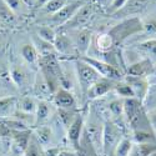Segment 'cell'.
<instances>
[{"mask_svg": "<svg viewBox=\"0 0 156 156\" xmlns=\"http://www.w3.org/2000/svg\"><path fill=\"white\" fill-rule=\"evenodd\" d=\"M79 112L80 109H56L55 118L65 130H68Z\"/></svg>", "mask_w": 156, "mask_h": 156, "instance_id": "obj_31", "label": "cell"}, {"mask_svg": "<svg viewBox=\"0 0 156 156\" xmlns=\"http://www.w3.org/2000/svg\"><path fill=\"white\" fill-rule=\"evenodd\" d=\"M156 6V0H127V3L124 5L122 9H120L114 15L109 16L111 19H126L133 16H142L150 11L152 8Z\"/></svg>", "mask_w": 156, "mask_h": 156, "instance_id": "obj_9", "label": "cell"}, {"mask_svg": "<svg viewBox=\"0 0 156 156\" xmlns=\"http://www.w3.org/2000/svg\"><path fill=\"white\" fill-rule=\"evenodd\" d=\"M131 140L134 144H156V134L154 131H133Z\"/></svg>", "mask_w": 156, "mask_h": 156, "instance_id": "obj_34", "label": "cell"}, {"mask_svg": "<svg viewBox=\"0 0 156 156\" xmlns=\"http://www.w3.org/2000/svg\"><path fill=\"white\" fill-rule=\"evenodd\" d=\"M39 71L43 74L53 94L61 86V64L58 55L39 58Z\"/></svg>", "mask_w": 156, "mask_h": 156, "instance_id": "obj_4", "label": "cell"}, {"mask_svg": "<svg viewBox=\"0 0 156 156\" xmlns=\"http://www.w3.org/2000/svg\"><path fill=\"white\" fill-rule=\"evenodd\" d=\"M28 2V4L33 8V10H34V6H35V4H36V0H27Z\"/></svg>", "mask_w": 156, "mask_h": 156, "instance_id": "obj_48", "label": "cell"}, {"mask_svg": "<svg viewBox=\"0 0 156 156\" xmlns=\"http://www.w3.org/2000/svg\"><path fill=\"white\" fill-rule=\"evenodd\" d=\"M33 136L36 139V141L40 144V146L43 149L50 147L54 145L55 142V133L54 129L50 124H45V125H40L33 129Z\"/></svg>", "mask_w": 156, "mask_h": 156, "instance_id": "obj_22", "label": "cell"}, {"mask_svg": "<svg viewBox=\"0 0 156 156\" xmlns=\"http://www.w3.org/2000/svg\"><path fill=\"white\" fill-rule=\"evenodd\" d=\"M147 118H149V121H150V125L154 130V133L156 134V109L147 111Z\"/></svg>", "mask_w": 156, "mask_h": 156, "instance_id": "obj_44", "label": "cell"}, {"mask_svg": "<svg viewBox=\"0 0 156 156\" xmlns=\"http://www.w3.org/2000/svg\"><path fill=\"white\" fill-rule=\"evenodd\" d=\"M58 156H77V154L74 149H61Z\"/></svg>", "mask_w": 156, "mask_h": 156, "instance_id": "obj_45", "label": "cell"}, {"mask_svg": "<svg viewBox=\"0 0 156 156\" xmlns=\"http://www.w3.org/2000/svg\"><path fill=\"white\" fill-rule=\"evenodd\" d=\"M114 94L116 96H119L121 99H127V98H134V93L131 87L129 86V84L122 79L120 81H118V84H116L115 89H114Z\"/></svg>", "mask_w": 156, "mask_h": 156, "instance_id": "obj_37", "label": "cell"}, {"mask_svg": "<svg viewBox=\"0 0 156 156\" xmlns=\"http://www.w3.org/2000/svg\"><path fill=\"white\" fill-rule=\"evenodd\" d=\"M127 46H133L141 59H147L152 62H156V37L144 39Z\"/></svg>", "mask_w": 156, "mask_h": 156, "instance_id": "obj_23", "label": "cell"}, {"mask_svg": "<svg viewBox=\"0 0 156 156\" xmlns=\"http://www.w3.org/2000/svg\"><path fill=\"white\" fill-rule=\"evenodd\" d=\"M84 116H85V114H83L80 111L79 114H77L76 118H75V120L73 121V124L66 130V140L69 142V145L71 146V149H74L75 151L77 150V147H79L80 139L83 136V131H84Z\"/></svg>", "mask_w": 156, "mask_h": 156, "instance_id": "obj_16", "label": "cell"}, {"mask_svg": "<svg viewBox=\"0 0 156 156\" xmlns=\"http://www.w3.org/2000/svg\"><path fill=\"white\" fill-rule=\"evenodd\" d=\"M51 102L56 109H79L75 94L64 87H59L53 94Z\"/></svg>", "mask_w": 156, "mask_h": 156, "instance_id": "obj_15", "label": "cell"}, {"mask_svg": "<svg viewBox=\"0 0 156 156\" xmlns=\"http://www.w3.org/2000/svg\"><path fill=\"white\" fill-rule=\"evenodd\" d=\"M98 10H100L93 0H87V2L75 12V15L65 24L61 28L56 29L58 31H69L74 29H83L89 28V25L96 19Z\"/></svg>", "mask_w": 156, "mask_h": 156, "instance_id": "obj_5", "label": "cell"}, {"mask_svg": "<svg viewBox=\"0 0 156 156\" xmlns=\"http://www.w3.org/2000/svg\"><path fill=\"white\" fill-rule=\"evenodd\" d=\"M86 2L87 0H71V2H69L62 9H60L58 12H55V14L50 15V16H45V18H39L35 20V23L43 24V25H49V27L59 29L62 25L66 24L75 15V12Z\"/></svg>", "mask_w": 156, "mask_h": 156, "instance_id": "obj_7", "label": "cell"}, {"mask_svg": "<svg viewBox=\"0 0 156 156\" xmlns=\"http://www.w3.org/2000/svg\"><path fill=\"white\" fill-rule=\"evenodd\" d=\"M81 60H84L85 62H87L90 66H93L99 74L101 77H106V79H111V80H115V81H120L124 79L125 74L118 69L112 66V65L102 61V60H99V59H95V58H91V56H80Z\"/></svg>", "mask_w": 156, "mask_h": 156, "instance_id": "obj_11", "label": "cell"}, {"mask_svg": "<svg viewBox=\"0 0 156 156\" xmlns=\"http://www.w3.org/2000/svg\"><path fill=\"white\" fill-rule=\"evenodd\" d=\"M61 150L60 146H50V147H46V149H43V156H58L59 151Z\"/></svg>", "mask_w": 156, "mask_h": 156, "instance_id": "obj_42", "label": "cell"}, {"mask_svg": "<svg viewBox=\"0 0 156 156\" xmlns=\"http://www.w3.org/2000/svg\"><path fill=\"white\" fill-rule=\"evenodd\" d=\"M116 84H118V81H115V80L106 79V77H100V79L90 87V90L86 94V99L89 101H94V100L105 98L106 95L114 93Z\"/></svg>", "mask_w": 156, "mask_h": 156, "instance_id": "obj_14", "label": "cell"}, {"mask_svg": "<svg viewBox=\"0 0 156 156\" xmlns=\"http://www.w3.org/2000/svg\"><path fill=\"white\" fill-rule=\"evenodd\" d=\"M39 37H41L43 40L49 41L53 44L55 40V36L58 34V30L53 27H49V25H43V24H36L34 27V31Z\"/></svg>", "mask_w": 156, "mask_h": 156, "instance_id": "obj_33", "label": "cell"}, {"mask_svg": "<svg viewBox=\"0 0 156 156\" xmlns=\"http://www.w3.org/2000/svg\"><path fill=\"white\" fill-rule=\"evenodd\" d=\"M4 3L21 19L31 16L34 14L33 8L28 4L27 0H4Z\"/></svg>", "mask_w": 156, "mask_h": 156, "instance_id": "obj_28", "label": "cell"}, {"mask_svg": "<svg viewBox=\"0 0 156 156\" xmlns=\"http://www.w3.org/2000/svg\"><path fill=\"white\" fill-rule=\"evenodd\" d=\"M124 80L129 84L130 87H131L133 93H134V98H136L144 102V100L146 99V96L150 91V84H149L146 77H135V76L125 75Z\"/></svg>", "mask_w": 156, "mask_h": 156, "instance_id": "obj_21", "label": "cell"}, {"mask_svg": "<svg viewBox=\"0 0 156 156\" xmlns=\"http://www.w3.org/2000/svg\"><path fill=\"white\" fill-rule=\"evenodd\" d=\"M9 73L12 83L15 84L20 95L30 94V90L36 75V70L30 68L21 58H14L11 54L9 56Z\"/></svg>", "mask_w": 156, "mask_h": 156, "instance_id": "obj_1", "label": "cell"}, {"mask_svg": "<svg viewBox=\"0 0 156 156\" xmlns=\"http://www.w3.org/2000/svg\"><path fill=\"white\" fill-rule=\"evenodd\" d=\"M133 140L129 136H124L121 139V141L119 142V145L116 146V150L114 152V156H129L130 151L133 147Z\"/></svg>", "mask_w": 156, "mask_h": 156, "instance_id": "obj_36", "label": "cell"}, {"mask_svg": "<svg viewBox=\"0 0 156 156\" xmlns=\"http://www.w3.org/2000/svg\"><path fill=\"white\" fill-rule=\"evenodd\" d=\"M20 93L12 83L9 73V61L5 66L0 68V99L8 96H19Z\"/></svg>", "mask_w": 156, "mask_h": 156, "instance_id": "obj_19", "label": "cell"}, {"mask_svg": "<svg viewBox=\"0 0 156 156\" xmlns=\"http://www.w3.org/2000/svg\"><path fill=\"white\" fill-rule=\"evenodd\" d=\"M93 2L96 4V6H98L102 12H106V10L110 8V5L112 4L114 0H93Z\"/></svg>", "mask_w": 156, "mask_h": 156, "instance_id": "obj_41", "label": "cell"}, {"mask_svg": "<svg viewBox=\"0 0 156 156\" xmlns=\"http://www.w3.org/2000/svg\"><path fill=\"white\" fill-rule=\"evenodd\" d=\"M56 112V108L53 105L51 101L46 100H39L37 101V106L35 111V126H40L49 124L50 120L53 119V116Z\"/></svg>", "mask_w": 156, "mask_h": 156, "instance_id": "obj_18", "label": "cell"}, {"mask_svg": "<svg viewBox=\"0 0 156 156\" xmlns=\"http://www.w3.org/2000/svg\"><path fill=\"white\" fill-rule=\"evenodd\" d=\"M124 127L110 119H105L102 131V150L101 156H114L116 146L124 137Z\"/></svg>", "mask_w": 156, "mask_h": 156, "instance_id": "obj_8", "label": "cell"}, {"mask_svg": "<svg viewBox=\"0 0 156 156\" xmlns=\"http://www.w3.org/2000/svg\"><path fill=\"white\" fill-rule=\"evenodd\" d=\"M71 0H49L46 4H44L40 9H37L36 11V19L39 18H45V16H50L58 12L60 9H62Z\"/></svg>", "mask_w": 156, "mask_h": 156, "instance_id": "obj_27", "label": "cell"}, {"mask_svg": "<svg viewBox=\"0 0 156 156\" xmlns=\"http://www.w3.org/2000/svg\"><path fill=\"white\" fill-rule=\"evenodd\" d=\"M23 19L19 18L14 11H12L4 0H0V29L4 30H14L21 25Z\"/></svg>", "mask_w": 156, "mask_h": 156, "instance_id": "obj_17", "label": "cell"}, {"mask_svg": "<svg viewBox=\"0 0 156 156\" xmlns=\"http://www.w3.org/2000/svg\"><path fill=\"white\" fill-rule=\"evenodd\" d=\"M49 2V0H36V4H35V6H34V11H36L37 9H40L44 4H46Z\"/></svg>", "mask_w": 156, "mask_h": 156, "instance_id": "obj_46", "label": "cell"}, {"mask_svg": "<svg viewBox=\"0 0 156 156\" xmlns=\"http://www.w3.org/2000/svg\"><path fill=\"white\" fill-rule=\"evenodd\" d=\"M30 94L36 98L37 100H46V101H51V98H53V91L50 90L45 77L43 76V74L40 71H36L35 79L30 90Z\"/></svg>", "mask_w": 156, "mask_h": 156, "instance_id": "obj_20", "label": "cell"}, {"mask_svg": "<svg viewBox=\"0 0 156 156\" xmlns=\"http://www.w3.org/2000/svg\"><path fill=\"white\" fill-rule=\"evenodd\" d=\"M19 55L30 68H33L34 70L37 71V69H39V58L40 56H39L37 51H36V49H35V46L33 45L31 41L21 44L20 50H19Z\"/></svg>", "mask_w": 156, "mask_h": 156, "instance_id": "obj_25", "label": "cell"}, {"mask_svg": "<svg viewBox=\"0 0 156 156\" xmlns=\"http://www.w3.org/2000/svg\"><path fill=\"white\" fill-rule=\"evenodd\" d=\"M73 62H74L77 85H79V90H80V96L86 98V94L90 90V87H91L101 76L93 66H90L87 62H85L80 58L73 59Z\"/></svg>", "mask_w": 156, "mask_h": 156, "instance_id": "obj_6", "label": "cell"}, {"mask_svg": "<svg viewBox=\"0 0 156 156\" xmlns=\"http://www.w3.org/2000/svg\"><path fill=\"white\" fill-rule=\"evenodd\" d=\"M156 151V144H133L129 156H150Z\"/></svg>", "mask_w": 156, "mask_h": 156, "instance_id": "obj_35", "label": "cell"}, {"mask_svg": "<svg viewBox=\"0 0 156 156\" xmlns=\"http://www.w3.org/2000/svg\"><path fill=\"white\" fill-rule=\"evenodd\" d=\"M154 62L147 59H141L131 65H129L125 69V75L135 76V77H147Z\"/></svg>", "mask_w": 156, "mask_h": 156, "instance_id": "obj_26", "label": "cell"}, {"mask_svg": "<svg viewBox=\"0 0 156 156\" xmlns=\"http://www.w3.org/2000/svg\"><path fill=\"white\" fill-rule=\"evenodd\" d=\"M23 156H43V147L40 146V144L36 141V139L33 135H31L30 144Z\"/></svg>", "mask_w": 156, "mask_h": 156, "instance_id": "obj_38", "label": "cell"}, {"mask_svg": "<svg viewBox=\"0 0 156 156\" xmlns=\"http://www.w3.org/2000/svg\"><path fill=\"white\" fill-rule=\"evenodd\" d=\"M30 41L33 43V45L35 46L36 51L39 56H46V55H56V51H55V48L54 45L49 43V41H45L43 40L41 37H39L35 33H31L30 35Z\"/></svg>", "mask_w": 156, "mask_h": 156, "instance_id": "obj_29", "label": "cell"}, {"mask_svg": "<svg viewBox=\"0 0 156 156\" xmlns=\"http://www.w3.org/2000/svg\"><path fill=\"white\" fill-rule=\"evenodd\" d=\"M149 84H150V87L151 86H156V62H154L152 68H151V71L149 74V76L146 77Z\"/></svg>", "mask_w": 156, "mask_h": 156, "instance_id": "obj_43", "label": "cell"}, {"mask_svg": "<svg viewBox=\"0 0 156 156\" xmlns=\"http://www.w3.org/2000/svg\"><path fill=\"white\" fill-rule=\"evenodd\" d=\"M151 87H152V86H151Z\"/></svg>", "mask_w": 156, "mask_h": 156, "instance_id": "obj_50", "label": "cell"}, {"mask_svg": "<svg viewBox=\"0 0 156 156\" xmlns=\"http://www.w3.org/2000/svg\"><path fill=\"white\" fill-rule=\"evenodd\" d=\"M104 124H105V119H104L102 114L91 102V105L87 108L85 116H84V133L91 140L93 145L95 146L100 156H101V150H102Z\"/></svg>", "mask_w": 156, "mask_h": 156, "instance_id": "obj_3", "label": "cell"}, {"mask_svg": "<svg viewBox=\"0 0 156 156\" xmlns=\"http://www.w3.org/2000/svg\"><path fill=\"white\" fill-rule=\"evenodd\" d=\"M37 99L34 98L31 94H24L18 96L16 101V109L23 111V112H28V114H35L36 106H37Z\"/></svg>", "mask_w": 156, "mask_h": 156, "instance_id": "obj_30", "label": "cell"}, {"mask_svg": "<svg viewBox=\"0 0 156 156\" xmlns=\"http://www.w3.org/2000/svg\"><path fill=\"white\" fill-rule=\"evenodd\" d=\"M150 156H156V151H154V152H152V154H151Z\"/></svg>", "mask_w": 156, "mask_h": 156, "instance_id": "obj_49", "label": "cell"}, {"mask_svg": "<svg viewBox=\"0 0 156 156\" xmlns=\"http://www.w3.org/2000/svg\"><path fill=\"white\" fill-rule=\"evenodd\" d=\"M141 24H142V33L137 36H145L144 39H151L156 37V6L152 8L146 14L140 16ZM141 39V40H144Z\"/></svg>", "mask_w": 156, "mask_h": 156, "instance_id": "obj_24", "label": "cell"}, {"mask_svg": "<svg viewBox=\"0 0 156 156\" xmlns=\"http://www.w3.org/2000/svg\"><path fill=\"white\" fill-rule=\"evenodd\" d=\"M53 45L55 48L56 55L60 59L73 60V59H76L77 58L76 49H75L71 37L69 36L68 33H65V31H58Z\"/></svg>", "mask_w": 156, "mask_h": 156, "instance_id": "obj_12", "label": "cell"}, {"mask_svg": "<svg viewBox=\"0 0 156 156\" xmlns=\"http://www.w3.org/2000/svg\"><path fill=\"white\" fill-rule=\"evenodd\" d=\"M5 45H6V39H5V36H4V35L0 34V53H2V51L4 50Z\"/></svg>", "mask_w": 156, "mask_h": 156, "instance_id": "obj_47", "label": "cell"}, {"mask_svg": "<svg viewBox=\"0 0 156 156\" xmlns=\"http://www.w3.org/2000/svg\"><path fill=\"white\" fill-rule=\"evenodd\" d=\"M65 33H68L69 36L71 37L73 44H74V46L76 49V53H77V58L87 55L89 49L91 46L94 31L90 28H83V29L69 30V31H65Z\"/></svg>", "mask_w": 156, "mask_h": 156, "instance_id": "obj_10", "label": "cell"}, {"mask_svg": "<svg viewBox=\"0 0 156 156\" xmlns=\"http://www.w3.org/2000/svg\"><path fill=\"white\" fill-rule=\"evenodd\" d=\"M33 135V129L24 130V131H11L9 155L11 156H23L27 151Z\"/></svg>", "mask_w": 156, "mask_h": 156, "instance_id": "obj_13", "label": "cell"}, {"mask_svg": "<svg viewBox=\"0 0 156 156\" xmlns=\"http://www.w3.org/2000/svg\"><path fill=\"white\" fill-rule=\"evenodd\" d=\"M142 104H144V108L146 111L156 109V86L150 87V91H149L146 99L144 100Z\"/></svg>", "mask_w": 156, "mask_h": 156, "instance_id": "obj_39", "label": "cell"}, {"mask_svg": "<svg viewBox=\"0 0 156 156\" xmlns=\"http://www.w3.org/2000/svg\"><path fill=\"white\" fill-rule=\"evenodd\" d=\"M18 96H8L0 99V120L9 119L16 110Z\"/></svg>", "mask_w": 156, "mask_h": 156, "instance_id": "obj_32", "label": "cell"}, {"mask_svg": "<svg viewBox=\"0 0 156 156\" xmlns=\"http://www.w3.org/2000/svg\"><path fill=\"white\" fill-rule=\"evenodd\" d=\"M106 31L111 35L115 45L120 48V46L127 44L131 39L136 37L137 35H141V33H142L141 19L139 16L120 19Z\"/></svg>", "mask_w": 156, "mask_h": 156, "instance_id": "obj_2", "label": "cell"}, {"mask_svg": "<svg viewBox=\"0 0 156 156\" xmlns=\"http://www.w3.org/2000/svg\"><path fill=\"white\" fill-rule=\"evenodd\" d=\"M126 3H127V0H114L112 4L110 5V8L106 10L105 15H106V16H111V15H114L115 12H118L120 9H122L124 5H125Z\"/></svg>", "mask_w": 156, "mask_h": 156, "instance_id": "obj_40", "label": "cell"}]
</instances>
